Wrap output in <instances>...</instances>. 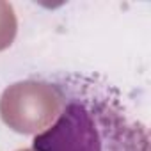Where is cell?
<instances>
[{"mask_svg":"<svg viewBox=\"0 0 151 151\" xmlns=\"http://www.w3.org/2000/svg\"><path fill=\"white\" fill-rule=\"evenodd\" d=\"M57 121L32 140L34 151H149L147 128L121 93L101 77L68 73L53 78Z\"/></svg>","mask_w":151,"mask_h":151,"instance_id":"1","label":"cell"},{"mask_svg":"<svg viewBox=\"0 0 151 151\" xmlns=\"http://www.w3.org/2000/svg\"><path fill=\"white\" fill-rule=\"evenodd\" d=\"M60 112V100L52 84L20 82L6 89L0 100V114L6 124L22 133L45 128Z\"/></svg>","mask_w":151,"mask_h":151,"instance_id":"2","label":"cell"},{"mask_svg":"<svg viewBox=\"0 0 151 151\" xmlns=\"http://www.w3.org/2000/svg\"><path fill=\"white\" fill-rule=\"evenodd\" d=\"M16 36V18L13 7L6 2H0V50L7 48Z\"/></svg>","mask_w":151,"mask_h":151,"instance_id":"3","label":"cell"},{"mask_svg":"<svg viewBox=\"0 0 151 151\" xmlns=\"http://www.w3.org/2000/svg\"><path fill=\"white\" fill-rule=\"evenodd\" d=\"M22 151H30V149H22Z\"/></svg>","mask_w":151,"mask_h":151,"instance_id":"4","label":"cell"}]
</instances>
